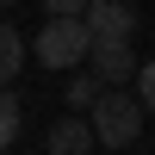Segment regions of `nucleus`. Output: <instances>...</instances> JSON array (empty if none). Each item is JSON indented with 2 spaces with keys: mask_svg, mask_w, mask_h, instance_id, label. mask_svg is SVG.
<instances>
[{
  "mask_svg": "<svg viewBox=\"0 0 155 155\" xmlns=\"http://www.w3.org/2000/svg\"><path fill=\"white\" fill-rule=\"evenodd\" d=\"M87 118H93V130H99V143H106V149H130L137 137H143L149 106L130 93V87H106V93H99V106L87 112Z\"/></svg>",
  "mask_w": 155,
  "mask_h": 155,
  "instance_id": "f257e3e1",
  "label": "nucleus"
},
{
  "mask_svg": "<svg viewBox=\"0 0 155 155\" xmlns=\"http://www.w3.org/2000/svg\"><path fill=\"white\" fill-rule=\"evenodd\" d=\"M31 56L44 62V68H87V56H93V31H87V19H50L44 31H37Z\"/></svg>",
  "mask_w": 155,
  "mask_h": 155,
  "instance_id": "f03ea898",
  "label": "nucleus"
},
{
  "mask_svg": "<svg viewBox=\"0 0 155 155\" xmlns=\"http://www.w3.org/2000/svg\"><path fill=\"white\" fill-rule=\"evenodd\" d=\"M87 31H93V44H130L137 37V12L124 0H87Z\"/></svg>",
  "mask_w": 155,
  "mask_h": 155,
  "instance_id": "7ed1b4c3",
  "label": "nucleus"
},
{
  "mask_svg": "<svg viewBox=\"0 0 155 155\" xmlns=\"http://www.w3.org/2000/svg\"><path fill=\"white\" fill-rule=\"evenodd\" d=\"M87 68H93L106 87H137V68H143V62H137V50H130V44H93Z\"/></svg>",
  "mask_w": 155,
  "mask_h": 155,
  "instance_id": "20e7f679",
  "label": "nucleus"
},
{
  "mask_svg": "<svg viewBox=\"0 0 155 155\" xmlns=\"http://www.w3.org/2000/svg\"><path fill=\"white\" fill-rule=\"evenodd\" d=\"M93 143H99L93 118H81V112H68V118H56V124H50V137H44V155H87Z\"/></svg>",
  "mask_w": 155,
  "mask_h": 155,
  "instance_id": "39448f33",
  "label": "nucleus"
},
{
  "mask_svg": "<svg viewBox=\"0 0 155 155\" xmlns=\"http://www.w3.org/2000/svg\"><path fill=\"white\" fill-rule=\"evenodd\" d=\"M99 93H106V81H99L93 68H68V81H62V99H68V112H93Z\"/></svg>",
  "mask_w": 155,
  "mask_h": 155,
  "instance_id": "423d86ee",
  "label": "nucleus"
},
{
  "mask_svg": "<svg viewBox=\"0 0 155 155\" xmlns=\"http://www.w3.org/2000/svg\"><path fill=\"white\" fill-rule=\"evenodd\" d=\"M19 68H25V37L12 31V25H0V87H6Z\"/></svg>",
  "mask_w": 155,
  "mask_h": 155,
  "instance_id": "0eeeda50",
  "label": "nucleus"
},
{
  "mask_svg": "<svg viewBox=\"0 0 155 155\" xmlns=\"http://www.w3.org/2000/svg\"><path fill=\"white\" fill-rule=\"evenodd\" d=\"M12 137H19V99L0 87V149H12Z\"/></svg>",
  "mask_w": 155,
  "mask_h": 155,
  "instance_id": "6e6552de",
  "label": "nucleus"
},
{
  "mask_svg": "<svg viewBox=\"0 0 155 155\" xmlns=\"http://www.w3.org/2000/svg\"><path fill=\"white\" fill-rule=\"evenodd\" d=\"M137 99H143L149 118H155V62H143V68H137Z\"/></svg>",
  "mask_w": 155,
  "mask_h": 155,
  "instance_id": "1a4fd4ad",
  "label": "nucleus"
},
{
  "mask_svg": "<svg viewBox=\"0 0 155 155\" xmlns=\"http://www.w3.org/2000/svg\"><path fill=\"white\" fill-rule=\"evenodd\" d=\"M50 19H87V0H44Z\"/></svg>",
  "mask_w": 155,
  "mask_h": 155,
  "instance_id": "9d476101",
  "label": "nucleus"
},
{
  "mask_svg": "<svg viewBox=\"0 0 155 155\" xmlns=\"http://www.w3.org/2000/svg\"><path fill=\"white\" fill-rule=\"evenodd\" d=\"M0 6H12V0H0Z\"/></svg>",
  "mask_w": 155,
  "mask_h": 155,
  "instance_id": "9b49d317",
  "label": "nucleus"
},
{
  "mask_svg": "<svg viewBox=\"0 0 155 155\" xmlns=\"http://www.w3.org/2000/svg\"><path fill=\"white\" fill-rule=\"evenodd\" d=\"M0 155H6V149H0Z\"/></svg>",
  "mask_w": 155,
  "mask_h": 155,
  "instance_id": "f8f14e48",
  "label": "nucleus"
}]
</instances>
